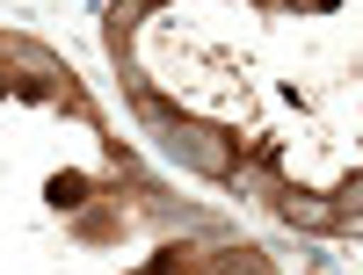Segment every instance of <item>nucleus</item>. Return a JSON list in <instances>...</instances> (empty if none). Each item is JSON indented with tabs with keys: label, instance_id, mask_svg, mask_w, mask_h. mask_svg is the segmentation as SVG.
Masks as SVG:
<instances>
[{
	"label": "nucleus",
	"instance_id": "1",
	"mask_svg": "<svg viewBox=\"0 0 363 275\" xmlns=\"http://www.w3.org/2000/svg\"><path fill=\"white\" fill-rule=\"evenodd\" d=\"M51 196H58V203H80V196H87V181H80V174H66V181H51Z\"/></svg>",
	"mask_w": 363,
	"mask_h": 275
}]
</instances>
